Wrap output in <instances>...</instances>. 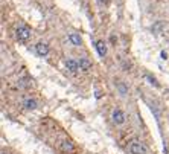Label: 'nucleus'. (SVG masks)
I'll return each mask as SVG.
<instances>
[{
    "label": "nucleus",
    "mask_w": 169,
    "mask_h": 154,
    "mask_svg": "<svg viewBox=\"0 0 169 154\" xmlns=\"http://www.w3.org/2000/svg\"><path fill=\"white\" fill-rule=\"evenodd\" d=\"M91 69V63L88 58H79V70L82 72H88Z\"/></svg>",
    "instance_id": "7"
},
{
    "label": "nucleus",
    "mask_w": 169,
    "mask_h": 154,
    "mask_svg": "<svg viewBox=\"0 0 169 154\" xmlns=\"http://www.w3.org/2000/svg\"><path fill=\"white\" fill-rule=\"evenodd\" d=\"M61 146H63V149H64V151H67V152L73 151V143H72L70 140H64Z\"/></svg>",
    "instance_id": "10"
},
{
    "label": "nucleus",
    "mask_w": 169,
    "mask_h": 154,
    "mask_svg": "<svg viewBox=\"0 0 169 154\" xmlns=\"http://www.w3.org/2000/svg\"><path fill=\"white\" fill-rule=\"evenodd\" d=\"M98 2H99V3H102V2H104V0H98Z\"/></svg>",
    "instance_id": "13"
},
{
    "label": "nucleus",
    "mask_w": 169,
    "mask_h": 154,
    "mask_svg": "<svg viewBox=\"0 0 169 154\" xmlns=\"http://www.w3.org/2000/svg\"><path fill=\"white\" fill-rule=\"evenodd\" d=\"M2 154H6V152H2Z\"/></svg>",
    "instance_id": "14"
},
{
    "label": "nucleus",
    "mask_w": 169,
    "mask_h": 154,
    "mask_svg": "<svg viewBox=\"0 0 169 154\" xmlns=\"http://www.w3.org/2000/svg\"><path fill=\"white\" fill-rule=\"evenodd\" d=\"M119 90H120V93H122V95H125V93H126V89H125L122 84H119Z\"/></svg>",
    "instance_id": "12"
},
{
    "label": "nucleus",
    "mask_w": 169,
    "mask_h": 154,
    "mask_svg": "<svg viewBox=\"0 0 169 154\" xmlns=\"http://www.w3.org/2000/svg\"><path fill=\"white\" fill-rule=\"evenodd\" d=\"M111 119H113V122H114L116 125H122L126 117H125V113H123L120 108H114L113 113H111Z\"/></svg>",
    "instance_id": "3"
},
{
    "label": "nucleus",
    "mask_w": 169,
    "mask_h": 154,
    "mask_svg": "<svg viewBox=\"0 0 169 154\" xmlns=\"http://www.w3.org/2000/svg\"><path fill=\"white\" fill-rule=\"evenodd\" d=\"M23 107H25L26 110H35V108L38 107V104H37V101H35L34 98H28V99L23 101Z\"/></svg>",
    "instance_id": "8"
},
{
    "label": "nucleus",
    "mask_w": 169,
    "mask_h": 154,
    "mask_svg": "<svg viewBox=\"0 0 169 154\" xmlns=\"http://www.w3.org/2000/svg\"><path fill=\"white\" fill-rule=\"evenodd\" d=\"M69 40H70V43H72L73 46H81V44H82V38H81L78 34H70V35H69Z\"/></svg>",
    "instance_id": "9"
},
{
    "label": "nucleus",
    "mask_w": 169,
    "mask_h": 154,
    "mask_svg": "<svg viewBox=\"0 0 169 154\" xmlns=\"http://www.w3.org/2000/svg\"><path fill=\"white\" fill-rule=\"evenodd\" d=\"M95 47H96V51H98V54H99L101 57H105V55H107V46H105V43H104L102 40L95 41Z\"/></svg>",
    "instance_id": "6"
},
{
    "label": "nucleus",
    "mask_w": 169,
    "mask_h": 154,
    "mask_svg": "<svg viewBox=\"0 0 169 154\" xmlns=\"http://www.w3.org/2000/svg\"><path fill=\"white\" fill-rule=\"evenodd\" d=\"M66 69L70 73H76L79 70V63L76 60H73V58H69V60H66Z\"/></svg>",
    "instance_id": "4"
},
{
    "label": "nucleus",
    "mask_w": 169,
    "mask_h": 154,
    "mask_svg": "<svg viewBox=\"0 0 169 154\" xmlns=\"http://www.w3.org/2000/svg\"><path fill=\"white\" fill-rule=\"evenodd\" d=\"M128 149H129L131 154H146V146H145V143H142V142H139V140L131 142L129 146H128Z\"/></svg>",
    "instance_id": "2"
},
{
    "label": "nucleus",
    "mask_w": 169,
    "mask_h": 154,
    "mask_svg": "<svg viewBox=\"0 0 169 154\" xmlns=\"http://www.w3.org/2000/svg\"><path fill=\"white\" fill-rule=\"evenodd\" d=\"M35 51H37V54H38L40 57H46V55L49 54V46H47L46 43H38V44L35 46Z\"/></svg>",
    "instance_id": "5"
},
{
    "label": "nucleus",
    "mask_w": 169,
    "mask_h": 154,
    "mask_svg": "<svg viewBox=\"0 0 169 154\" xmlns=\"http://www.w3.org/2000/svg\"><path fill=\"white\" fill-rule=\"evenodd\" d=\"M16 35H17V40H19V41L25 43V41H28V40L31 38V29H29L28 26H20V28H17Z\"/></svg>",
    "instance_id": "1"
},
{
    "label": "nucleus",
    "mask_w": 169,
    "mask_h": 154,
    "mask_svg": "<svg viewBox=\"0 0 169 154\" xmlns=\"http://www.w3.org/2000/svg\"><path fill=\"white\" fill-rule=\"evenodd\" d=\"M146 79H149V81H151V84H154L155 87H158V82L155 81V78H154V76H151V75H146Z\"/></svg>",
    "instance_id": "11"
}]
</instances>
